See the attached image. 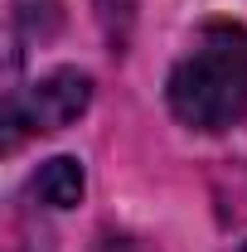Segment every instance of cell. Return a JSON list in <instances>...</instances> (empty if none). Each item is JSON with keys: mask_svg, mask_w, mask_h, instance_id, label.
<instances>
[{"mask_svg": "<svg viewBox=\"0 0 247 252\" xmlns=\"http://www.w3.org/2000/svg\"><path fill=\"white\" fill-rule=\"evenodd\" d=\"M238 252H247V243H243V248H238Z\"/></svg>", "mask_w": 247, "mask_h": 252, "instance_id": "cell-4", "label": "cell"}, {"mask_svg": "<svg viewBox=\"0 0 247 252\" xmlns=\"http://www.w3.org/2000/svg\"><path fill=\"white\" fill-rule=\"evenodd\" d=\"M34 199H44L49 209H73V204H83V165L73 156H54L39 165V175L30 180Z\"/></svg>", "mask_w": 247, "mask_h": 252, "instance_id": "cell-3", "label": "cell"}, {"mask_svg": "<svg viewBox=\"0 0 247 252\" xmlns=\"http://www.w3.org/2000/svg\"><path fill=\"white\" fill-rule=\"evenodd\" d=\"M170 112L194 131H228L247 122V30L204 25L170 68Z\"/></svg>", "mask_w": 247, "mask_h": 252, "instance_id": "cell-1", "label": "cell"}, {"mask_svg": "<svg viewBox=\"0 0 247 252\" xmlns=\"http://www.w3.org/2000/svg\"><path fill=\"white\" fill-rule=\"evenodd\" d=\"M88 102H93V78L78 68H54L10 97V141H20V131H63L88 112Z\"/></svg>", "mask_w": 247, "mask_h": 252, "instance_id": "cell-2", "label": "cell"}]
</instances>
